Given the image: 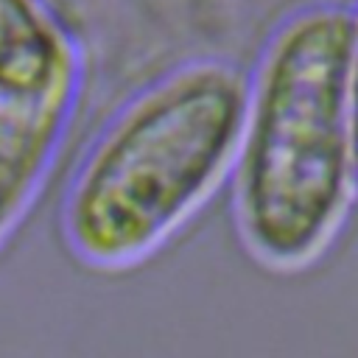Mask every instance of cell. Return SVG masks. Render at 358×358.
<instances>
[{
  "label": "cell",
  "mask_w": 358,
  "mask_h": 358,
  "mask_svg": "<svg viewBox=\"0 0 358 358\" xmlns=\"http://www.w3.org/2000/svg\"><path fill=\"white\" fill-rule=\"evenodd\" d=\"M347 62L350 6L299 0L271 20L246 70L229 218L268 274L316 268L358 204Z\"/></svg>",
  "instance_id": "1"
},
{
  "label": "cell",
  "mask_w": 358,
  "mask_h": 358,
  "mask_svg": "<svg viewBox=\"0 0 358 358\" xmlns=\"http://www.w3.org/2000/svg\"><path fill=\"white\" fill-rule=\"evenodd\" d=\"M243 98L246 67L227 53L182 56L120 98L59 193L70 260L123 274L159 255L227 185Z\"/></svg>",
  "instance_id": "2"
},
{
  "label": "cell",
  "mask_w": 358,
  "mask_h": 358,
  "mask_svg": "<svg viewBox=\"0 0 358 358\" xmlns=\"http://www.w3.org/2000/svg\"><path fill=\"white\" fill-rule=\"evenodd\" d=\"M81 101L84 90L53 95L0 90V249L45 193Z\"/></svg>",
  "instance_id": "3"
},
{
  "label": "cell",
  "mask_w": 358,
  "mask_h": 358,
  "mask_svg": "<svg viewBox=\"0 0 358 358\" xmlns=\"http://www.w3.org/2000/svg\"><path fill=\"white\" fill-rule=\"evenodd\" d=\"M87 87L78 34L50 0H0V90L53 95Z\"/></svg>",
  "instance_id": "4"
},
{
  "label": "cell",
  "mask_w": 358,
  "mask_h": 358,
  "mask_svg": "<svg viewBox=\"0 0 358 358\" xmlns=\"http://www.w3.org/2000/svg\"><path fill=\"white\" fill-rule=\"evenodd\" d=\"M347 95H350V126L358 173V0L350 6V62H347Z\"/></svg>",
  "instance_id": "5"
}]
</instances>
